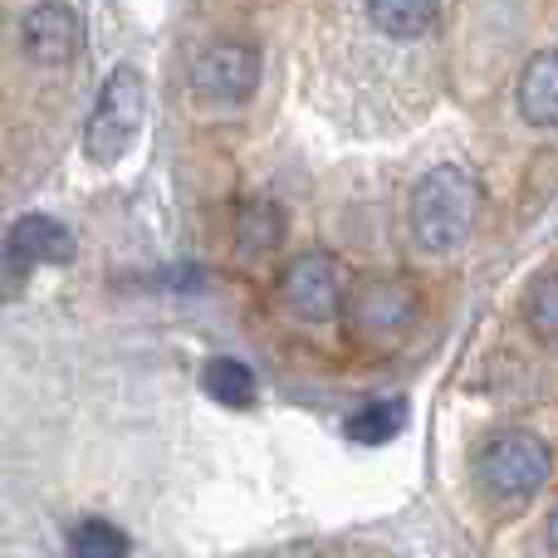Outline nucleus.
Returning a JSON list of instances; mask_svg holds the SVG:
<instances>
[{
  "label": "nucleus",
  "instance_id": "f257e3e1",
  "mask_svg": "<svg viewBox=\"0 0 558 558\" xmlns=\"http://www.w3.org/2000/svg\"><path fill=\"white\" fill-rule=\"evenodd\" d=\"M481 221V186L461 167H436L412 192V235L426 255H451Z\"/></svg>",
  "mask_w": 558,
  "mask_h": 558
},
{
  "label": "nucleus",
  "instance_id": "f03ea898",
  "mask_svg": "<svg viewBox=\"0 0 558 558\" xmlns=\"http://www.w3.org/2000/svg\"><path fill=\"white\" fill-rule=\"evenodd\" d=\"M143 113H147V88H143V74L137 69H113L108 84L98 88V104L88 113V128H84V153L94 162H118V157L133 147V137L143 133Z\"/></svg>",
  "mask_w": 558,
  "mask_h": 558
},
{
  "label": "nucleus",
  "instance_id": "7ed1b4c3",
  "mask_svg": "<svg viewBox=\"0 0 558 558\" xmlns=\"http://www.w3.org/2000/svg\"><path fill=\"white\" fill-rule=\"evenodd\" d=\"M549 471H554V456L534 432H500L475 456V481H481V490L500 495V500H524V495L544 490Z\"/></svg>",
  "mask_w": 558,
  "mask_h": 558
},
{
  "label": "nucleus",
  "instance_id": "20e7f679",
  "mask_svg": "<svg viewBox=\"0 0 558 558\" xmlns=\"http://www.w3.org/2000/svg\"><path fill=\"white\" fill-rule=\"evenodd\" d=\"M192 88L202 104H245L260 88V49L245 39H221L192 64Z\"/></svg>",
  "mask_w": 558,
  "mask_h": 558
},
{
  "label": "nucleus",
  "instance_id": "39448f33",
  "mask_svg": "<svg viewBox=\"0 0 558 558\" xmlns=\"http://www.w3.org/2000/svg\"><path fill=\"white\" fill-rule=\"evenodd\" d=\"M343 314L357 333H397L416 314V284L402 275H363L343 294Z\"/></svg>",
  "mask_w": 558,
  "mask_h": 558
},
{
  "label": "nucleus",
  "instance_id": "423d86ee",
  "mask_svg": "<svg viewBox=\"0 0 558 558\" xmlns=\"http://www.w3.org/2000/svg\"><path fill=\"white\" fill-rule=\"evenodd\" d=\"M279 299L289 314H299L304 324H328L343 308V284H338V265L328 255H299L279 275Z\"/></svg>",
  "mask_w": 558,
  "mask_h": 558
},
{
  "label": "nucleus",
  "instance_id": "0eeeda50",
  "mask_svg": "<svg viewBox=\"0 0 558 558\" xmlns=\"http://www.w3.org/2000/svg\"><path fill=\"white\" fill-rule=\"evenodd\" d=\"M78 39H84L78 15L69 5H59V0H39V5L20 20V45H25V54L35 59V64H49V69L69 64V59L78 54Z\"/></svg>",
  "mask_w": 558,
  "mask_h": 558
},
{
  "label": "nucleus",
  "instance_id": "6e6552de",
  "mask_svg": "<svg viewBox=\"0 0 558 558\" xmlns=\"http://www.w3.org/2000/svg\"><path fill=\"white\" fill-rule=\"evenodd\" d=\"M520 113L534 128H558V49H539L520 74Z\"/></svg>",
  "mask_w": 558,
  "mask_h": 558
},
{
  "label": "nucleus",
  "instance_id": "1a4fd4ad",
  "mask_svg": "<svg viewBox=\"0 0 558 558\" xmlns=\"http://www.w3.org/2000/svg\"><path fill=\"white\" fill-rule=\"evenodd\" d=\"M10 245H15L29 265H69L78 251L74 235L59 221H49V216H20V221L10 226Z\"/></svg>",
  "mask_w": 558,
  "mask_h": 558
},
{
  "label": "nucleus",
  "instance_id": "9d476101",
  "mask_svg": "<svg viewBox=\"0 0 558 558\" xmlns=\"http://www.w3.org/2000/svg\"><path fill=\"white\" fill-rule=\"evenodd\" d=\"M284 241V211L270 202V196H255V202L241 206L235 216V255L241 260H255V255H270Z\"/></svg>",
  "mask_w": 558,
  "mask_h": 558
},
{
  "label": "nucleus",
  "instance_id": "9b49d317",
  "mask_svg": "<svg viewBox=\"0 0 558 558\" xmlns=\"http://www.w3.org/2000/svg\"><path fill=\"white\" fill-rule=\"evenodd\" d=\"M367 20L387 39H422L441 20V0H367Z\"/></svg>",
  "mask_w": 558,
  "mask_h": 558
},
{
  "label": "nucleus",
  "instance_id": "f8f14e48",
  "mask_svg": "<svg viewBox=\"0 0 558 558\" xmlns=\"http://www.w3.org/2000/svg\"><path fill=\"white\" fill-rule=\"evenodd\" d=\"M202 387L211 402L235 407V412H245V407L255 402V373L241 357H211V363L202 367Z\"/></svg>",
  "mask_w": 558,
  "mask_h": 558
},
{
  "label": "nucleus",
  "instance_id": "ddd939ff",
  "mask_svg": "<svg viewBox=\"0 0 558 558\" xmlns=\"http://www.w3.org/2000/svg\"><path fill=\"white\" fill-rule=\"evenodd\" d=\"M407 426V402H373L363 412L348 416V441L357 446H383Z\"/></svg>",
  "mask_w": 558,
  "mask_h": 558
},
{
  "label": "nucleus",
  "instance_id": "4468645a",
  "mask_svg": "<svg viewBox=\"0 0 558 558\" xmlns=\"http://www.w3.org/2000/svg\"><path fill=\"white\" fill-rule=\"evenodd\" d=\"M524 318L544 343H558V270H544L524 294Z\"/></svg>",
  "mask_w": 558,
  "mask_h": 558
},
{
  "label": "nucleus",
  "instance_id": "2eb2a0df",
  "mask_svg": "<svg viewBox=\"0 0 558 558\" xmlns=\"http://www.w3.org/2000/svg\"><path fill=\"white\" fill-rule=\"evenodd\" d=\"M69 549L74 558H128V534L108 520H84L69 534Z\"/></svg>",
  "mask_w": 558,
  "mask_h": 558
},
{
  "label": "nucleus",
  "instance_id": "dca6fc26",
  "mask_svg": "<svg viewBox=\"0 0 558 558\" xmlns=\"http://www.w3.org/2000/svg\"><path fill=\"white\" fill-rule=\"evenodd\" d=\"M25 275H29V260L10 245V231L0 235V304H10V299L25 294Z\"/></svg>",
  "mask_w": 558,
  "mask_h": 558
},
{
  "label": "nucleus",
  "instance_id": "f3484780",
  "mask_svg": "<svg viewBox=\"0 0 558 558\" xmlns=\"http://www.w3.org/2000/svg\"><path fill=\"white\" fill-rule=\"evenodd\" d=\"M549 544H554V549H558V510L549 514Z\"/></svg>",
  "mask_w": 558,
  "mask_h": 558
}]
</instances>
